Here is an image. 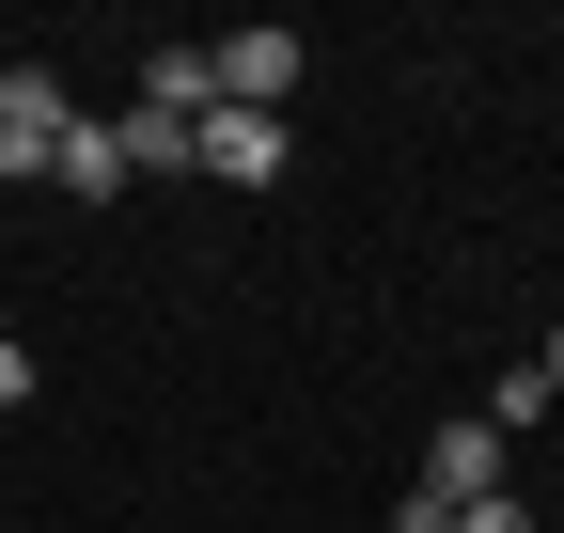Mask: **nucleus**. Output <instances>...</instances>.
Instances as JSON below:
<instances>
[{"mask_svg":"<svg viewBox=\"0 0 564 533\" xmlns=\"http://www.w3.org/2000/svg\"><path fill=\"white\" fill-rule=\"evenodd\" d=\"M63 126H79V95H63L47 63H0V173H17V188H47Z\"/></svg>","mask_w":564,"mask_h":533,"instance_id":"f257e3e1","label":"nucleus"},{"mask_svg":"<svg viewBox=\"0 0 564 533\" xmlns=\"http://www.w3.org/2000/svg\"><path fill=\"white\" fill-rule=\"evenodd\" d=\"M188 173L204 188H282V110H204L188 126Z\"/></svg>","mask_w":564,"mask_h":533,"instance_id":"f03ea898","label":"nucleus"},{"mask_svg":"<svg viewBox=\"0 0 564 533\" xmlns=\"http://www.w3.org/2000/svg\"><path fill=\"white\" fill-rule=\"evenodd\" d=\"M204 79H220V110H299V32H220Z\"/></svg>","mask_w":564,"mask_h":533,"instance_id":"7ed1b4c3","label":"nucleus"},{"mask_svg":"<svg viewBox=\"0 0 564 533\" xmlns=\"http://www.w3.org/2000/svg\"><path fill=\"white\" fill-rule=\"evenodd\" d=\"M408 487H423V502H502V424H486V409H470V424H440Z\"/></svg>","mask_w":564,"mask_h":533,"instance_id":"20e7f679","label":"nucleus"},{"mask_svg":"<svg viewBox=\"0 0 564 533\" xmlns=\"http://www.w3.org/2000/svg\"><path fill=\"white\" fill-rule=\"evenodd\" d=\"M47 188H63V205H110V188H126V110H79V126H63Z\"/></svg>","mask_w":564,"mask_h":533,"instance_id":"39448f33","label":"nucleus"},{"mask_svg":"<svg viewBox=\"0 0 564 533\" xmlns=\"http://www.w3.org/2000/svg\"><path fill=\"white\" fill-rule=\"evenodd\" d=\"M141 110H173V126H204V110H220V79H204V47H158V63H141Z\"/></svg>","mask_w":564,"mask_h":533,"instance_id":"423d86ee","label":"nucleus"},{"mask_svg":"<svg viewBox=\"0 0 564 533\" xmlns=\"http://www.w3.org/2000/svg\"><path fill=\"white\" fill-rule=\"evenodd\" d=\"M126 173H188V126H173V110H141V95H126Z\"/></svg>","mask_w":564,"mask_h":533,"instance_id":"0eeeda50","label":"nucleus"},{"mask_svg":"<svg viewBox=\"0 0 564 533\" xmlns=\"http://www.w3.org/2000/svg\"><path fill=\"white\" fill-rule=\"evenodd\" d=\"M455 533H533V502L502 487V502H455Z\"/></svg>","mask_w":564,"mask_h":533,"instance_id":"6e6552de","label":"nucleus"},{"mask_svg":"<svg viewBox=\"0 0 564 533\" xmlns=\"http://www.w3.org/2000/svg\"><path fill=\"white\" fill-rule=\"evenodd\" d=\"M392 533H455V502H423V487H408V502H392Z\"/></svg>","mask_w":564,"mask_h":533,"instance_id":"1a4fd4ad","label":"nucleus"},{"mask_svg":"<svg viewBox=\"0 0 564 533\" xmlns=\"http://www.w3.org/2000/svg\"><path fill=\"white\" fill-rule=\"evenodd\" d=\"M0 409H32V346H0Z\"/></svg>","mask_w":564,"mask_h":533,"instance_id":"9d476101","label":"nucleus"},{"mask_svg":"<svg viewBox=\"0 0 564 533\" xmlns=\"http://www.w3.org/2000/svg\"><path fill=\"white\" fill-rule=\"evenodd\" d=\"M533 377H549V409H564V329H549V361H533Z\"/></svg>","mask_w":564,"mask_h":533,"instance_id":"9b49d317","label":"nucleus"}]
</instances>
